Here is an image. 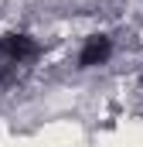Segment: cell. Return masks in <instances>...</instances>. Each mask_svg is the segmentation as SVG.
I'll list each match as a JSON object with an SVG mask.
<instances>
[{
  "instance_id": "obj_1",
  "label": "cell",
  "mask_w": 143,
  "mask_h": 147,
  "mask_svg": "<svg viewBox=\"0 0 143 147\" xmlns=\"http://www.w3.org/2000/svg\"><path fill=\"white\" fill-rule=\"evenodd\" d=\"M0 55L10 65H24V62H34L41 55V45L31 34H3L0 38Z\"/></svg>"
},
{
  "instance_id": "obj_2",
  "label": "cell",
  "mask_w": 143,
  "mask_h": 147,
  "mask_svg": "<svg viewBox=\"0 0 143 147\" xmlns=\"http://www.w3.org/2000/svg\"><path fill=\"white\" fill-rule=\"evenodd\" d=\"M109 55H112V41L106 34H92L85 45H82V51H78V69H92V65H102Z\"/></svg>"
}]
</instances>
